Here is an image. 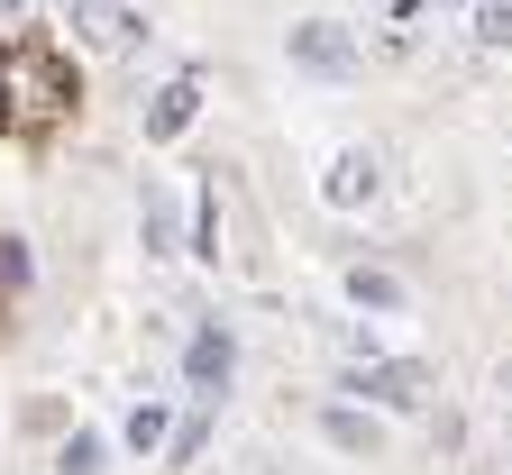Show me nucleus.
I'll list each match as a JSON object with an SVG mask.
<instances>
[{
	"label": "nucleus",
	"mask_w": 512,
	"mask_h": 475,
	"mask_svg": "<svg viewBox=\"0 0 512 475\" xmlns=\"http://www.w3.org/2000/svg\"><path fill=\"white\" fill-rule=\"evenodd\" d=\"M284 55L302 64V74H320V83H348V74H357V37H348L339 19H302V28H284Z\"/></svg>",
	"instance_id": "nucleus-1"
},
{
	"label": "nucleus",
	"mask_w": 512,
	"mask_h": 475,
	"mask_svg": "<svg viewBox=\"0 0 512 475\" xmlns=\"http://www.w3.org/2000/svg\"><path fill=\"white\" fill-rule=\"evenodd\" d=\"M229 375H238V338H229L220 320H211V329H192V338H183V384H192V402H220Z\"/></svg>",
	"instance_id": "nucleus-2"
},
{
	"label": "nucleus",
	"mask_w": 512,
	"mask_h": 475,
	"mask_svg": "<svg viewBox=\"0 0 512 475\" xmlns=\"http://www.w3.org/2000/svg\"><path fill=\"white\" fill-rule=\"evenodd\" d=\"M74 37L92 55H138L147 46V19L128 10V0H74Z\"/></svg>",
	"instance_id": "nucleus-3"
},
{
	"label": "nucleus",
	"mask_w": 512,
	"mask_h": 475,
	"mask_svg": "<svg viewBox=\"0 0 512 475\" xmlns=\"http://www.w3.org/2000/svg\"><path fill=\"white\" fill-rule=\"evenodd\" d=\"M384 192V165L366 156V147H348V156H330V174H320V201L330 211H366V201Z\"/></svg>",
	"instance_id": "nucleus-4"
},
{
	"label": "nucleus",
	"mask_w": 512,
	"mask_h": 475,
	"mask_svg": "<svg viewBox=\"0 0 512 475\" xmlns=\"http://www.w3.org/2000/svg\"><path fill=\"white\" fill-rule=\"evenodd\" d=\"M348 393H375V402H394V412H421L430 375L421 366H348Z\"/></svg>",
	"instance_id": "nucleus-5"
},
{
	"label": "nucleus",
	"mask_w": 512,
	"mask_h": 475,
	"mask_svg": "<svg viewBox=\"0 0 512 475\" xmlns=\"http://www.w3.org/2000/svg\"><path fill=\"white\" fill-rule=\"evenodd\" d=\"M192 119H202V74H174V83L147 101V138H183Z\"/></svg>",
	"instance_id": "nucleus-6"
},
{
	"label": "nucleus",
	"mask_w": 512,
	"mask_h": 475,
	"mask_svg": "<svg viewBox=\"0 0 512 475\" xmlns=\"http://www.w3.org/2000/svg\"><path fill=\"white\" fill-rule=\"evenodd\" d=\"M138 238H147V256H174L183 238H174V192H165V174H147V192H138Z\"/></svg>",
	"instance_id": "nucleus-7"
},
{
	"label": "nucleus",
	"mask_w": 512,
	"mask_h": 475,
	"mask_svg": "<svg viewBox=\"0 0 512 475\" xmlns=\"http://www.w3.org/2000/svg\"><path fill=\"white\" fill-rule=\"evenodd\" d=\"M348 302L357 311H403V275H384V265H348Z\"/></svg>",
	"instance_id": "nucleus-8"
},
{
	"label": "nucleus",
	"mask_w": 512,
	"mask_h": 475,
	"mask_svg": "<svg viewBox=\"0 0 512 475\" xmlns=\"http://www.w3.org/2000/svg\"><path fill=\"white\" fill-rule=\"evenodd\" d=\"M119 439H128V448H138V457H156V448L174 439V412H165V402H138V412H128V421H119Z\"/></svg>",
	"instance_id": "nucleus-9"
},
{
	"label": "nucleus",
	"mask_w": 512,
	"mask_h": 475,
	"mask_svg": "<svg viewBox=\"0 0 512 475\" xmlns=\"http://www.w3.org/2000/svg\"><path fill=\"white\" fill-rule=\"evenodd\" d=\"M320 439L348 448V457H375V439H384V430H375L366 412H320Z\"/></svg>",
	"instance_id": "nucleus-10"
},
{
	"label": "nucleus",
	"mask_w": 512,
	"mask_h": 475,
	"mask_svg": "<svg viewBox=\"0 0 512 475\" xmlns=\"http://www.w3.org/2000/svg\"><path fill=\"white\" fill-rule=\"evenodd\" d=\"M183 256H202V265H220V192L202 183V192H192V247Z\"/></svg>",
	"instance_id": "nucleus-11"
},
{
	"label": "nucleus",
	"mask_w": 512,
	"mask_h": 475,
	"mask_svg": "<svg viewBox=\"0 0 512 475\" xmlns=\"http://www.w3.org/2000/svg\"><path fill=\"white\" fill-rule=\"evenodd\" d=\"M101 457H110V439L101 430H74V439L55 448V475H101Z\"/></svg>",
	"instance_id": "nucleus-12"
},
{
	"label": "nucleus",
	"mask_w": 512,
	"mask_h": 475,
	"mask_svg": "<svg viewBox=\"0 0 512 475\" xmlns=\"http://www.w3.org/2000/svg\"><path fill=\"white\" fill-rule=\"evenodd\" d=\"M476 46L512 55V0H476Z\"/></svg>",
	"instance_id": "nucleus-13"
},
{
	"label": "nucleus",
	"mask_w": 512,
	"mask_h": 475,
	"mask_svg": "<svg viewBox=\"0 0 512 475\" xmlns=\"http://www.w3.org/2000/svg\"><path fill=\"white\" fill-rule=\"evenodd\" d=\"M28 284V256H19V238H0V293H19Z\"/></svg>",
	"instance_id": "nucleus-14"
}]
</instances>
